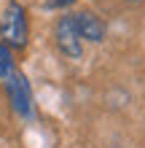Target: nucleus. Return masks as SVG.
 <instances>
[{"instance_id":"obj_1","label":"nucleus","mask_w":145,"mask_h":148,"mask_svg":"<svg viewBox=\"0 0 145 148\" xmlns=\"http://www.w3.org/2000/svg\"><path fill=\"white\" fill-rule=\"evenodd\" d=\"M27 35H30V27H27V11L19 0H11L5 5L3 16H0V38L8 49H24L27 46Z\"/></svg>"},{"instance_id":"obj_2","label":"nucleus","mask_w":145,"mask_h":148,"mask_svg":"<svg viewBox=\"0 0 145 148\" xmlns=\"http://www.w3.org/2000/svg\"><path fill=\"white\" fill-rule=\"evenodd\" d=\"M57 46L70 59H78L83 54V40L78 35V30H75L73 16H62V19L57 22Z\"/></svg>"},{"instance_id":"obj_3","label":"nucleus","mask_w":145,"mask_h":148,"mask_svg":"<svg viewBox=\"0 0 145 148\" xmlns=\"http://www.w3.org/2000/svg\"><path fill=\"white\" fill-rule=\"evenodd\" d=\"M5 86H8V94H11V102H14V110L19 116H32L35 108H32V92H30V84L22 73H11L5 78Z\"/></svg>"},{"instance_id":"obj_4","label":"nucleus","mask_w":145,"mask_h":148,"mask_svg":"<svg viewBox=\"0 0 145 148\" xmlns=\"http://www.w3.org/2000/svg\"><path fill=\"white\" fill-rule=\"evenodd\" d=\"M73 22H75V30H78L81 40H91V43H99L105 38V22L94 16L91 11H81V14H73Z\"/></svg>"},{"instance_id":"obj_5","label":"nucleus","mask_w":145,"mask_h":148,"mask_svg":"<svg viewBox=\"0 0 145 148\" xmlns=\"http://www.w3.org/2000/svg\"><path fill=\"white\" fill-rule=\"evenodd\" d=\"M11 73H16L14 70V54H11V49L0 40V78H8Z\"/></svg>"},{"instance_id":"obj_6","label":"nucleus","mask_w":145,"mask_h":148,"mask_svg":"<svg viewBox=\"0 0 145 148\" xmlns=\"http://www.w3.org/2000/svg\"><path fill=\"white\" fill-rule=\"evenodd\" d=\"M75 0H48V5L51 8H67V5H73Z\"/></svg>"}]
</instances>
